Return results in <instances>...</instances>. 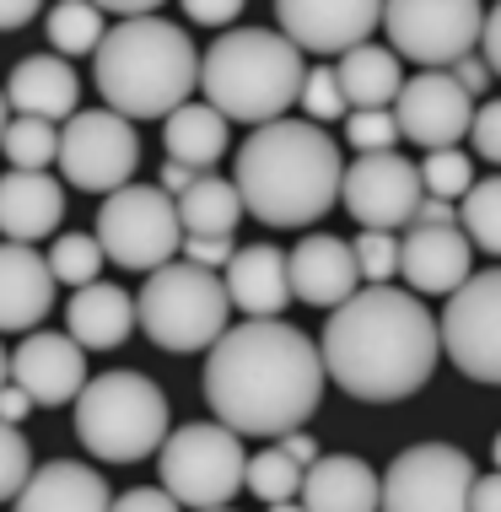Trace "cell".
Instances as JSON below:
<instances>
[{"label": "cell", "instance_id": "obj_1", "mask_svg": "<svg viewBox=\"0 0 501 512\" xmlns=\"http://www.w3.org/2000/svg\"><path fill=\"white\" fill-rule=\"evenodd\" d=\"M324 351L286 318H243L205 356V405L238 437H291L324 399Z\"/></svg>", "mask_w": 501, "mask_h": 512}, {"label": "cell", "instance_id": "obj_2", "mask_svg": "<svg viewBox=\"0 0 501 512\" xmlns=\"http://www.w3.org/2000/svg\"><path fill=\"white\" fill-rule=\"evenodd\" d=\"M318 351L334 389L361 405H399L431 383L442 362V329L415 292L361 286L345 308L329 313Z\"/></svg>", "mask_w": 501, "mask_h": 512}, {"label": "cell", "instance_id": "obj_3", "mask_svg": "<svg viewBox=\"0 0 501 512\" xmlns=\"http://www.w3.org/2000/svg\"><path fill=\"white\" fill-rule=\"evenodd\" d=\"M232 184L243 195V211L259 216L264 227H313L340 200L345 162L324 124L275 119L243 141Z\"/></svg>", "mask_w": 501, "mask_h": 512}, {"label": "cell", "instance_id": "obj_4", "mask_svg": "<svg viewBox=\"0 0 501 512\" xmlns=\"http://www.w3.org/2000/svg\"><path fill=\"white\" fill-rule=\"evenodd\" d=\"M92 81L103 92V108L124 119H173L184 103H194L200 87V49L178 22L141 17L114 22L103 49L92 54Z\"/></svg>", "mask_w": 501, "mask_h": 512}, {"label": "cell", "instance_id": "obj_5", "mask_svg": "<svg viewBox=\"0 0 501 512\" xmlns=\"http://www.w3.org/2000/svg\"><path fill=\"white\" fill-rule=\"evenodd\" d=\"M302 49L275 27H232L200 54V92L227 124H275L302 103Z\"/></svg>", "mask_w": 501, "mask_h": 512}, {"label": "cell", "instance_id": "obj_6", "mask_svg": "<svg viewBox=\"0 0 501 512\" xmlns=\"http://www.w3.org/2000/svg\"><path fill=\"white\" fill-rule=\"evenodd\" d=\"M76 437L103 464H141L151 453H162V442L173 437L167 394L141 367L103 372L76 399Z\"/></svg>", "mask_w": 501, "mask_h": 512}, {"label": "cell", "instance_id": "obj_7", "mask_svg": "<svg viewBox=\"0 0 501 512\" xmlns=\"http://www.w3.org/2000/svg\"><path fill=\"white\" fill-rule=\"evenodd\" d=\"M135 313H141V329L151 345H162L173 356H194V351H211L227 335L232 297L216 270L173 259V265L146 275V286L135 292Z\"/></svg>", "mask_w": 501, "mask_h": 512}, {"label": "cell", "instance_id": "obj_8", "mask_svg": "<svg viewBox=\"0 0 501 512\" xmlns=\"http://www.w3.org/2000/svg\"><path fill=\"white\" fill-rule=\"evenodd\" d=\"M157 475L162 491L189 512H216L243 491L248 459H243V437L221 421H189L173 426V437L157 453Z\"/></svg>", "mask_w": 501, "mask_h": 512}, {"label": "cell", "instance_id": "obj_9", "mask_svg": "<svg viewBox=\"0 0 501 512\" xmlns=\"http://www.w3.org/2000/svg\"><path fill=\"white\" fill-rule=\"evenodd\" d=\"M97 243L103 254L124 270H162L173 254H184V221H178V200L157 184H130L103 200L97 211Z\"/></svg>", "mask_w": 501, "mask_h": 512}, {"label": "cell", "instance_id": "obj_10", "mask_svg": "<svg viewBox=\"0 0 501 512\" xmlns=\"http://www.w3.org/2000/svg\"><path fill=\"white\" fill-rule=\"evenodd\" d=\"M141 168V135L114 108H81L60 130V184L81 195H119Z\"/></svg>", "mask_w": 501, "mask_h": 512}, {"label": "cell", "instance_id": "obj_11", "mask_svg": "<svg viewBox=\"0 0 501 512\" xmlns=\"http://www.w3.org/2000/svg\"><path fill=\"white\" fill-rule=\"evenodd\" d=\"M383 33L399 60H415L421 71H448L480 44L485 6L475 0H394V6H383Z\"/></svg>", "mask_w": 501, "mask_h": 512}, {"label": "cell", "instance_id": "obj_12", "mask_svg": "<svg viewBox=\"0 0 501 512\" xmlns=\"http://www.w3.org/2000/svg\"><path fill=\"white\" fill-rule=\"evenodd\" d=\"M437 329H442V356L469 383L501 389V265L469 275L448 297Z\"/></svg>", "mask_w": 501, "mask_h": 512}, {"label": "cell", "instance_id": "obj_13", "mask_svg": "<svg viewBox=\"0 0 501 512\" xmlns=\"http://www.w3.org/2000/svg\"><path fill=\"white\" fill-rule=\"evenodd\" d=\"M475 459L453 442H415L383 469V512H469Z\"/></svg>", "mask_w": 501, "mask_h": 512}, {"label": "cell", "instance_id": "obj_14", "mask_svg": "<svg viewBox=\"0 0 501 512\" xmlns=\"http://www.w3.org/2000/svg\"><path fill=\"white\" fill-rule=\"evenodd\" d=\"M426 200V184H421V168L399 151H378V157H356L345 168V189H340V205L361 221V232H394V227H410L415 211Z\"/></svg>", "mask_w": 501, "mask_h": 512}, {"label": "cell", "instance_id": "obj_15", "mask_svg": "<svg viewBox=\"0 0 501 512\" xmlns=\"http://www.w3.org/2000/svg\"><path fill=\"white\" fill-rule=\"evenodd\" d=\"M275 22L302 54L345 60L351 49L372 44V33L383 27V6L378 0H281Z\"/></svg>", "mask_w": 501, "mask_h": 512}, {"label": "cell", "instance_id": "obj_16", "mask_svg": "<svg viewBox=\"0 0 501 512\" xmlns=\"http://www.w3.org/2000/svg\"><path fill=\"white\" fill-rule=\"evenodd\" d=\"M399 135L421 151H448L458 135L475 130V98L453 81V71H415L394 103Z\"/></svg>", "mask_w": 501, "mask_h": 512}, {"label": "cell", "instance_id": "obj_17", "mask_svg": "<svg viewBox=\"0 0 501 512\" xmlns=\"http://www.w3.org/2000/svg\"><path fill=\"white\" fill-rule=\"evenodd\" d=\"M11 383L27 389L33 405H71L81 399L87 389V351L71 340V335H54V329H38V335H27L17 351H11Z\"/></svg>", "mask_w": 501, "mask_h": 512}, {"label": "cell", "instance_id": "obj_18", "mask_svg": "<svg viewBox=\"0 0 501 512\" xmlns=\"http://www.w3.org/2000/svg\"><path fill=\"white\" fill-rule=\"evenodd\" d=\"M291 270V297L308 302V308H345L361 292V265H356V248L334 232H308L297 248L286 254Z\"/></svg>", "mask_w": 501, "mask_h": 512}, {"label": "cell", "instance_id": "obj_19", "mask_svg": "<svg viewBox=\"0 0 501 512\" xmlns=\"http://www.w3.org/2000/svg\"><path fill=\"white\" fill-rule=\"evenodd\" d=\"M469 265H475V243L464 238V227H410L399 243V275L415 297H453L475 275Z\"/></svg>", "mask_w": 501, "mask_h": 512}, {"label": "cell", "instance_id": "obj_20", "mask_svg": "<svg viewBox=\"0 0 501 512\" xmlns=\"http://www.w3.org/2000/svg\"><path fill=\"white\" fill-rule=\"evenodd\" d=\"M54 292L60 281L44 254H33L27 243H0V335H27L33 324H44Z\"/></svg>", "mask_w": 501, "mask_h": 512}, {"label": "cell", "instance_id": "obj_21", "mask_svg": "<svg viewBox=\"0 0 501 512\" xmlns=\"http://www.w3.org/2000/svg\"><path fill=\"white\" fill-rule=\"evenodd\" d=\"M76 92H81V81L71 71V60H60V54H27V60H17L6 76L11 114L60 124V130L76 119Z\"/></svg>", "mask_w": 501, "mask_h": 512}, {"label": "cell", "instance_id": "obj_22", "mask_svg": "<svg viewBox=\"0 0 501 512\" xmlns=\"http://www.w3.org/2000/svg\"><path fill=\"white\" fill-rule=\"evenodd\" d=\"M65 216V184L54 173H0V232L6 243H27L60 232Z\"/></svg>", "mask_w": 501, "mask_h": 512}, {"label": "cell", "instance_id": "obj_23", "mask_svg": "<svg viewBox=\"0 0 501 512\" xmlns=\"http://www.w3.org/2000/svg\"><path fill=\"white\" fill-rule=\"evenodd\" d=\"M11 512H114V491L92 464L49 459L33 469V480L22 486Z\"/></svg>", "mask_w": 501, "mask_h": 512}, {"label": "cell", "instance_id": "obj_24", "mask_svg": "<svg viewBox=\"0 0 501 512\" xmlns=\"http://www.w3.org/2000/svg\"><path fill=\"white\" fill-rule=\"evenodd\" d=\"M221 281H227V297H232V308H243V318H281L286 302H291L286 254L270 243L238 248L232 265L221 270Z\"/></svg>", "mask_w": 501, "mask_h": 512}, {"label": "cell", "instance_id": "obj_25", "mask_svg": "<svg viewBox=\"0 0 501 512\" xmlns=\"http://www.w3.org/2000/svg\"><path fill=\"white\" fill-rule=\"evenodd\" d=\"M302 507L308 512H383V475H372L356 453H324L308 480H302Z\"/></svg>", "mask_w": 501, "mask_h": 512}, {"label": "cell", "instance_id": "obj_26", "mask_svg": "<svg viewBox=\"0 0 501 512\" xmlns=\"http://www.w3.org/2000/svg\"><path fill=\"white\" fill-rule=\"evenodd\" d=\"M141 313H135V297L119 292V286L97 281L87 292H71V308H65V335H71L81 351H114L135 335Z\"/></svg>", "mask_w": 501, "mask_h": 512}, {"label": "cell", "instance_id": "obj_27", "mask_svg": "<svg viewBox=\"0 0 501 512\" xmlns=\"http://www.w3.org/2000/svg\"><path fill=\"white\" fill-rule=\"evenodd\" d=\"M334 76H340L345 87V103H351V114H367V108H394L399 92H405V65H399L394 49L383 44H361L351 49L340 65H334Z\"/></svg>", "mask_w": 501, "mask_h": 512}, {"label": "cell", "instance_id": "obj_28", "mask_svg": "<svg viewBox=\"0 0 501 512\" xmlns=\"http://www.w3.org/2000/svg\"><path fill=\"white\" fill-rule=\"evenodd\" d=\"M162 141H167V162H184V168L205 173L227 157V119L211 103H184L173 119H162Z\"/></svg>", "mask_w": 501, "mask_h": 512}, {"label": "cell", "instance_id": "obj_29", "mask_svg": "<svg viewBox=\"0 0 501 512\" xmlns=\"http://www.w3.org/2000/svg\"><path fill=\"white\" fill-rule=\"evenodd\" d=\"M178 221H184V238H232L243 221V195L232 178L200 173L189 195H178Z\"/></svg>", "mask_w": 501, "mask_h": 512}, {"label": "cell", "instance_id": "obj_30", "mask_svg": "<svg viewBox=\"0 0 501 512\" xmlns=\"http://www.w3.org/2000/svg\"><path fill=\"white\" fill-rule=\"evenodd\" d=\"M49 22V44L60 60H76V54H97L108 38V11L92 6V0H65V6L44 11Z\"/></svg>", "mask_w": 501, "mask_h": 512}, {"label": "cell", "instance_id": "obj_31", "mask_svg": "<svg viewBox=\"0 0 501 512\" xmlns=\"http://www.w3.org/2000/svg\"><path fill=\"white\" fill-rule=\"evenodd\" d=\"M0 151H6V162H11L17 173H49V168H60V124L11 119Z\"/></svg>", "mask_w": 501, "mask_h": 512}, {"label": "cell", "instance_id": "obj_32", "mask_svg": "<svg viewBox=\"0 0 501 512\" xmlns=\"http://www.w3.org/2000/svg\"><path fill=\"white\" fill-rule=\"evenodd\" d=\"M302 480H308V469L291 464V459H286V448L275 442V448H259L254 459H248L243 486L254 491L264 507H281V502H297V496H302Z\"/></svg>", "mask_w": 501, "mask_h": 512}, {"label": "cell", "instance_id": "obj_33", "mask_svg": "<svg viewBox=\"0 0 501 512\" xmlns=\"http://www.w3.org/2000/svg\"><path fill=\"white\" fill-rule=\"evenodd\" d=\"M49 270L60 286H71V292H87V286H97V275H103V243H97V232H60L49 248Z\"/></svg>", "mask_w": 501, "mask_h": 512}, {"label": "cell", "instance_id": "obj_34", "mask_svg": "<svg viewBox=\"0 0 501 512\" xmlns=\"http://www.w3.org/2000/svg\"><path fill=\"white\" fill-rule=\"evenodd\" d=\"M458 227H464V238L475 243L480 254L501 259V173L480 178V184L464 195V205H458Z\"/></svg>", "mask_w": 501, "mask_h": 512}, {"label": "cell", "instance_id": "obj_35", "mask_svg": "<svg viewBox=\"0 0 501 512\" xmlns=\"http://www.w3.org/2000/svg\"><path fill=\"white\" fill-rule=\"evenodd\" d=\"M421 184H426V195H437V200H464L469 189L480 184L475 178V162L464 157L458 146H448V151H426V162H421Z\"/></svg>", "mask_w": 501, "mask_h": 512}, {"label": "cell", "instance_id": "obj_36", "mask_svg": "<svg viewBox=\"0 0 501 512\" xmlns=\"http://www.w3.org/2000/svg\"><path fill=\"white\" fill-rule=\"evenodd\" d=\"M302 114H308V124L351 119V103H345V87L334 76V65H313L308 71V81H302Z\"/></svg>", "mask_w": 501, "mask_h": 512}, {"label": "cell", "instance_id": "obj_37", "mask_svg": "<svg viewBox=\"0 0 501 512\" xmlns=\"http://www.w3.org/2000/svg\"><path fill=\"white\" fill-rule=\"evenodd\" d=\"M33 448H27L22 426H6L0 421V502H17L22 486L33 480Z\"/></svg>", "mask_w": 501, "mask_h": 512}, {"label": "cell", "instance_id": "obj_38", "mask_svg": "<svg viewBox=\"0 0 501 512\" xmlns=\"http://www.w3.org/2000/svg\"><path fill=\"white\" fill-rule=\"evenodd\" d=\"M345 135H351V146L361 157H378V151H394L405 135H399V119L394 108H367V114H351L345 119Z\"/></svg>", "mask_w": 501, "mask_h": 512}, {"label": "cell", "instance_id": "obj_39", "mask_svg": "<svg viewBox=\"0 0 501 512\" xmlns=\"http://www.w3.org/2000/svg\"><path fill=\"white\" fill-rule=\"evenodd\" d=\"M356 248V265L367 286H388V275H399V238L394 232H361L351 243Z\"/></svg>", "mask_w": 501, "mask_h": 512}, {"label": "cell", "instance_id": "obj_40", "mask_svg": "<svg viewBox=\"0 0 501 512\" xmlns=\"http://www.w3.org/2000/svg\"><path fill=\"white\" fill-rule=\"evenodd\" d=\"M469 141H475V157L480 162L501 168V98L475 108V130H469Z\"/></svg>", "mask_w": 501, "mask_h": 512}, {"label": "cell", "instance_id": "obj_41", "mask_svg": "<svg viewBox=\"0 0 501 512\" xmlns=\"http://www.w3.org/2000/svg\"><path fill=\"white\" fill-rule=\"evenodd\" d=\"M232 254H238V243L232 238H184V259L200 270H227Z\"/></svg>", "mask_w": 501, "mask_h": 512}, {"label": "cell", "instance_id": "obj_42", "mask_svg": "<svg viewBox=\"0 0 501 512\" xmlns=\"http://www.w3.org/2000/svg\"><path fill=\"white\" fill-rule=\"evenodd\" d=\"M184 17L200 22V27H227V33H232V22L243 17V6H238V0H189Z\"/></svg>", "mask_w": 501, "mask_h": 512}, {"label": "cell", "instance_id": "obj_43", "mask_svg": "<svg viewBox=\"0 0 501 512\" xmlns=\"http://www.w3.org/2000/svg\"><path fill=\"white\" fill-rule=\"evenodd\" d=\"M114 512H184V507H178L162 486H135V491L114 496Z\"/></svg>", "mask_w": 501, "mask_h": 512}, {"label": "cell", "instance_id": "obj_44", "mask_svg": "<svg viewBox=\"0 0 501 512\" xmlns=\"http://www.w3.org/2000/svg\"><path fill=\"white\" fill-rule=\"evenodd\" d=\"M453 81L469 92V98H485V92H491V65L469 54V60H458V65H453Z\"/></svg>", "mask_w": 501, "mask_h": 512}, {"label": "cell", "instance_id": "obj_45", "mask_svg": "<svg viewBox=\"0 0 501 512\" xmlns=\"http://www.w3.org/2000/svg\"><path fill=\"white\" fill-rule=\"evenodd\" d=\"M480 60L491 65V76H501V6L485 11V33H480Z\"/></svg>", "mask_w": 501, "mask_h": 512}, {"label": "cell", "instance_id": "obj_46", "mask_svg": "<svg viewBox=\"0 0 501 512\" xmlns=\"http://www.w3.org/2000/svg\"><path fill=\"white\" fill-rule=\"evenodd\" d=\"M410 227H458V205H453V200H437V195H426Z\"/></svg>", "mask_w": 501, "mask_h": 512}, {"label": "cell", "instance_id": "obj_47", "mask_svg": "<svg viewBox=\"0 0 501 512\" xmlns=\"http://www.w3.org/2000/svg\"><path fill=\"white\" fill-rule=\"evenodd\" d=\"M27 410H33V399H27V389H17V383H6V389H0V421H6V426H22V421H27Z\"/></svg>", "mask_w": 501, "mask_h": 512}, {"label": "cell", "instance_id": "obj_48", "mask_svg": "<svg viewBox=\"0 0 501 512\" xmlns=\"http://www.w3.org/2000/svg\"><path fill=\"white\" fill-rule=\"evenodd\" d=\"M469 512H501V469H496V475H480V480H475Z\"/></svg>", "mask_w": 501, "mask_h": 512}, {"label": "cell", "instance_id": "obj_49", "mask_svg": "<svg viewBox=\"0 0 501 512\" xmlns=\"http://www.w3.org/2000/svg\"><path fill=\"white\" fill-rule=\"evenodd\" d=\"M281 448H286V459L291 464H302V469H313L324 453H318V442L308 437V432H291V437H281Z\"/></svg>", "mask_w": 501, "mask_h": 512}, {"label": "cell", "instance_id": "obj_50", "mask_svg": "<svg viewBox=\"0 0 501 512\" xmlns=\"http://www.w3.org/2000/svg\"><path fill=\"white\" fill-rule=\"evenodd\" d=\"M194 178H200V173H194V168H184V162H167V168H162V178H157V189H167V195H189V189H194Z\"/></svg>", "mask_w": 501, "mask_h": 512}, {"label": "cell", "instance_id": "obj_51", "mask_svg": "<svg viewBox=\"0 0 501 512\" xmlns=\"http://www.w3.org/2000/svg\"><path fill=\"white\" fill-rule=\"evenodd\" d=\"M38 17V0H0V33H11V27H27Z\"/></svg>", "mask_w": 501, "mask_h": 512}, {"label": "cell", "instance_id": "obj_52", "mask_svg": "<svg viewBox=\"0 0 501 512\" xmlns=\"http://www.w3.org/2000/svg\"><path fill=\"white\" fill-rule=\"evenodd\" d=\"M6 124H11V103H6V87H0V141H6Z\"/></svg>", "mask_w": 501, "mask_h": 512}, {"label": "cell", "instance_id": "obj_53", "mask_svg": "<svg viewBox=\"0 0 501 512\" xmlns=\"http://www.w3.org/2000/svg\"><path fill=\"white\" fill-rule=\"evenodd\" d=\"M11 383V356H6V345H0V389Z\"/></svg>", "mask_w": 501, "mask_h": 512}, {"label": "cell", "instance_id": "obj_54", "mask_svg": "<svg viewBox=\"0 0 501 512\" xmlns=\"http://www.w3.org/2000/svg\"><path fill=\"white\" fill-rule=\"evenodd\" d=\"M270 512H308L302 502H281V507H270Z\"/></svg>", "mask_w": 501, "mask_h": 512}, {"label": "cell", "instance_id": "obj_55", "mask_svg": "<svg viewBox=\"0 0 501 512\" xmlns=\"http://www.w3.org/2000/svg\"><path fill=\"white\" fill-rule=\"evenodd\" d=\"M491 459H496V469H501V437L491 442Z\"/></svg>", "mask_w": 501, "mask_h": 512}, {"label": "cell", "instance_id": "obj_56", "mask_svg": "<svg viewBox=\"0 0 501 512\" xmlns=\"http://www.w3.org/2000/svg\"><path fill=\"white\" fill-rule=\"evenodd\" d=\"M216 512H232V507H216Z\"/></svg>", "mask_w": 501, "mask_h": 512}]
</instances>
